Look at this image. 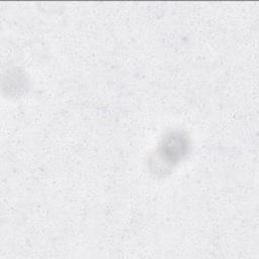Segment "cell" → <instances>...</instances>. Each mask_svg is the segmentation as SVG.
Returning <instances> with one entry per match:
<instances>
[{"mask_svg":"<svg viewBox=\"0 0 259 259\" xmlns=\"http://www.w3.org/2000/svg\"><path fill=\"white\" fill-rule=\"evenodd\" d=\"M187 148L186 137L179 133H172L164 139L159 149V154L166 163H175L187 153Z\"/></svg>","mask_w":259,"mask_h":259,"instance_id":"cell-1","label":"cell"}]
</instances>
